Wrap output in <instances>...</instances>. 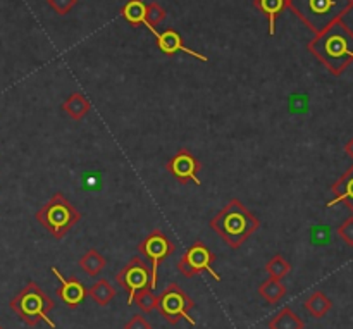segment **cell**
<instances>
[{
    "label": "cell",
    "instance_id": "cell-22",
    "mask_svg": "<svg viewBox=\"0 0 353 329\" xmlns=\"http://www.w3.org/2000/svg\"><path fill=\"white\" fill-rule=\"evenodd\" d=\"M265 271H268L269 278L283 279L290 275V271H292V264H290L283 255H274V257L265 264Z\"/></svg>",
    "mask_w": 353,
    "mask_h": 329
},
{
    "label": "cell",
    "instance_id": "cell-18",
    "mask_svg": "<svg viewBox=\"0 0 353 329\" xmlns=\"http://www.w3.org/2000/svg\"><path fill=\"white\" fill-rule=\"evenodd\" d=\"M88 295L92 297V300L97 306L105 307L109 306L114 300V297H116V288H114L107 279H99L95 285L88 288Z\"/></svg>",
    "mask_w": 353,
    "mask_h": 329
},
{
    "label": "cell",
    "instance_id": "cell-24",
    "mask_svg": "<svg viewBox=\"0 0 353 329\" xmlns=\"http://www.w3.org/2000/svg\"><path fill=\"white\" fill-rule=\"evenodd\" d=\"M165 17V10L162 9L159 3H148L147 6V23H145V26L147 28H155L159 26V24L164 21Z\"/></svg>",
    "mask_w": 353,
    "mask_h": 329
},
{
    "label": "cell",
    "instance_id": "cell-20",
    "mask_svg": "<svg viewBox=\"0 0 353 329\" xmlns=\"http://www.w3.org/2000/svg\"><path fill=\"white\" fill-rule=\"evenodd\" d=\"M121 14L130 24H134V26L145 24L147 23V3L143 0H130L121 9Z\"/></svg>",
    "mask_w": 353,
    "mask_h": 329
},
{
    "label": "cell",
    "instance_id": "cell-5",
    "mask_svg": "<svg viewBox=\"0 0 353 329\" xmlns=\"http://www.w3.org/2000/svg\"><path fill=\"white\" fill-rule=\"evenodd\" d=\"M81 212L65 199L62 193H55L37 214L34 219L55 238L62 240L76 224L81 221Z\"/></svg>",
    "mask_w": 353,
    "mask_h": 329
},
{
    "label": "cell",
    "instance_id": "cell-15",
    "mask_svg": "<svg viewBox=\"0 0 353 329\" xmlns=\"http://www.w3.org/2000/svg\"><path fill=\"white\" fill-rule=\"evenodd\" d=\"M255 7L264 12L269 19V34H276V21L285 10L286 0H255Z\"/></svg>",
    "mask_w": 353,
    "mask_h": 329
},
{
    "label": "cell",
    "instance_id": "cell-23",
    "mask_svg": "<svg viewBox=\"0 0 353 329\" xmlns=\"http://www.w3.org/2000/svg\"><path fill=\"white\" fill-rule=\"evenodd\" d=\"M133 302L137 303V306L140 307V309L143 310V312L148 314V312H154V310L157 309L159 297L155 295L154 290L145 288V290H141V292H138L137 295H134Z\"/></svg>",
    "mask_w": 353,
    "mask_h": 329
},
{
    "label": "cell",
    "instance_id": "cell-11",
    "mask_svg": "<svg viewBox=\"0 0 353 329\" xmlns=\"http://www.w3.org/2000/svg\"><path fill=\"white\" fill-rule=\"evenodd\" d=\"M148 30L152 31V34L155 37V41H157V47L161 48L162 52H164L165 55H169V57H172V55H176L178 52H183V54H188L192 55V57L199 59V61L202 62H207L209 59L205 57V55L199 54V52L192 50V48L186 47L185 43H183V38L181 34L178 33V31L174 30H165V31H157L155 28H148Z\"/></svg>",
    "mask_w": 353,
    "mask_h": 329
},
{
    "label": "cell",
    "instance_id": "cell-26",
    "mask_svg": "<svg viewBox=\"0 0 353 329\" xmlns=\"http://www.w3.org/2000/svg\"><path fill=\"white\" fill-rule=\"evenodd\" d=\"M78 3V0H48V6L59 14V16H64L68 14L72 7Z\"/></svg>",
    "mask_w": 353,
    "mask_h": 329
},
{
    "label": "cell",
    "instance_id": "cell-7",
    "mask_svg": "<svg viewBox=\"0 0 353 329\" xmlns=\"http://www.w3.org/2000/svg\"><path fill=\"white\" fill-rule=\"evenodd\" d=\"M176 250L174 243L168 238V235L161 230H154L140 241L138 245V252L143 255L145 259L150 264V288L155 290L157 286V269L161 266V262H164L169 255H172V252Z\"/></svg>",
    "mask_w": 353,
    "mask_h": 329
},
{
    "label": "cell",
    "instance_id": "cell-3",
    "mask_svg": "<svg viewBox=\"0 0 353 329\" xmlns=\"http://www.w3.org/2000/svg\"><path fill=\"white\" fill-rule=\"evenodd\" d=\"M286 6L317 34L340 21L353 7V0H286Z\"/></svg>",
    "mask_w": 353,
    "mask_h": 329
},
{
    "label": "cell",
    "instance_id": "cell-16",
    "mask_svg": "<svg viewBox=\"0 0 353 329\" xmlns=\"http://www.w3.org/2000/svg\"><path fill=\"white\" fill-rule=\"evenodd\" d=\"M269 329H305V323L290 307H285L272 317Z\"/></svg>",
    "mask_w": 353,
    "mask_h": 329
},
{
    "label": "cell",
    "instance_id": "cell-17",
    "mask_svg": "<svg viewBox=\"0 0 353 329\" xmlns=\"http://www.w3.org/2000/svg\"><path fill=\"white\" fill-rule=\"evenodd\" d=\"M303 306H305L307 312H309L310 316L316 317V319H323V317L331 310L333 302H331L323 292H314L312 295L305 300Z\"/></svg>",
    "mask_w": 353,
    "mask_h": 329
},
{
    "label": "cell",
    "instance_id": "cell-21",
    "mask_svg": "<svg viewBox=\"0 0 353 329\" xmlns=\"http://www.w3.org/2000/svg\"><path fill=\"white\" fill-rule=\"evenodd\" d=\"M78 264H79V268L86 272V275L99 276L100 271L105 268L107 261L99 250H95V248H90V250L86 252L81 259H79Z\"/></svg>",
    "mask_w": 353,
    "mask_h": 329
},
{
    "label": "cell",
    "instance_id": "cell-6",
    "mask_svg": "<svg viewBox=\"0 0 353 329\" xmlns=\"http://www.w3.org/2000/svg\"><path fill=\"white\" fill-rule=\"evenodd\" d=\"M195 307L193 299H190L185 292L181 290V286L171 283L168 288L162 292V295L159 297V312L161 316L168 321L169 324H178L181 319L188 321L192 326H195V321L190 317V309Z\"/></svg>",
    "mask_w": 353,
    "mask_h": 329
},
{
    "label": "cell",
    "instance_id": "cell-1",
    "mask_svg": "<svg viewBox=\"0 0 353 329\" xmlns=\"http://www.w3.org/2000/svg\"><path fill=\"white\" fill-rule=\"evenodd\" d=\"M309 52L326 66L331 74H343L353 62V31L341 19L334 21L316 34L309 43Z\"/></svg>",
    "mask_w": 353,
    "mask_h": 329
},
{
    "label": "cell",
    "instance_id": "cell-27",
    "mask_svg": "<svg viewBox=\"0 0 353 329\" xmlns=\"http://www.w3.org/2000/svg\"><path fill=\"white\" fill-rule=\"evenodd\" d=\"M124 329H152V324L145 319L141 314H134L131 319L124 324Z\"/></svg>",
    "mask_w": 353,
    "mask_h": 329
},
{
    "label": "cell",
    "instance_id": "cell-2",
    "mask_svg": "<svg viewBox=\"0 0 353 329\" xmlns=\"http://www.w3.org/2000/svg\"><path fill=\"white\" fill-rule=\"evenodd\" d=\"M210 228L236 250L261 228V221L240 200H231L221 212L212 217Z\"/></svg>",
    "mask_w": 353,
    "mask_h": 329
},
{
    "label": "cell",
    "instance_id": "cell-10",
    "mask_svg": "<svg viewBox=\"0 0 353 329\" xmlns=\"http://www.w3.org/2000/svg\"><path fill=\"white\" fill-rule=\"evenodd\" d=\"M200 169H202V164H200L199 159L188 148H179L174 154V157L168 162V171L181 185H186L190 181H193L195 185H200Z\"/></svg>",
    "mask_w": 353,
    "mask_h": 329
},
{
    "label": "cell",
    "instance_id": "cell-29",
    "mask_svg": "<svg viewBox=\"0 0 353 329\" xmlns=\"http://www.w3.org/2000/svg\"><path fill=\"white\" fill-rule=\"evenodd\" d=\"M0 329H6V328H3V326H0Z\"/></svg>",
    "mask_w": 353,
    "mask_h": 329
},
{
    "label": "cell",
    "instance_id": "cell-25",
    "mask_svg": "<svg viewBox=\"0 0 353 329\" xmlns=\"http://www.w3.org/2000/svg\"><path fill=\"white\" fill-rule=\"evenodd\" d=\"M338 237H340L348 247H353V216L345 219L343 223L338 226Z\"/></svg>",
    "mask_w": 353,
    "mask_h": 329
},
{
    "label": "cell",
    "instance_id": "cell-9",
    "mask_svg": "<svg viewBox=\"0 0 353 329\" xmlns=\"http://www.w3.org/2000/svg\"><path fill=\"white\" fill-rule=\"evenodd\" d=\"M150 266L141 261L140 257H133L117 272V285L128 292V306H133V299L138 292H141L145 288H150Z\"/></svg>",
    "mask_w": 353,
    "mask_h": 329
},
{
    "label": "cell",
    "instance_id": "cell-13",
    "mask_svg": "<svg viewBox=\"0 0 353 329\" xmlns=\"http://www.w3.org/2000/svg\"><path fill=\"white\" fill-rule=\"evenodd\" d=\"M334 199L327 202V207H333L336 203H345L348 210L353 214V166L345 175L338 178V181L331 186Z\"/></svg>",
    "mask_w": 353,
    "mask_h": 329
},
{
    "label": "cell",
    "instance_id": "cell-8",
    "mask_svg": "<svg viewBox=\"0 0 353 329\" xmlns=\"http://www.w3.org/2000/svg\"><path fill=\"white\" fill-rule=\"evenodd\" d=\"M214 261H216L214 252L210 250L203 241H195V243L183 254V257L179 259L178 269L183 276H186V278H193V276L200 275V272H209V275L212 276V279H216V281L219 283L221 276L212 269Z\"/></svg>",
    "mask_w": 353,
    "mask_h": 329
},
{
    "label": "cell",
    "instance_id": "cell-12",
    "mask_svg": "<svg viewBox=\"0 0 353 329\" xmlns=\"http://www.w3.org/2000/svg\"><path fill=\"white\" fill-rule=\"evenodd\" d=\"M52 272L61 281V288L57 290V297L62 300V303L65 307H69V309H76V307L81 306L86 297H88L86 286L76 278H64L57 268H52Z\"/></svg>",
    "mask_w": 353,
    "mask_h": 329
},
{
    "label": "cell",
    "instance_id": "cell-28",
    "mask_svg": "<svg viewBox=\"0 0 353 329\" xmlns=\"http://www.w3.org/2000/svg\"><path fill=\"white\" fill-rule=\"evenodd\" d=\"M345 152H347V154L350 155V157L353 159V138H352L350 141H348L347 145H345Z\"/></svg>",
    "mask_w": 353,
    "mask_h": 329
},
{
    "label": "cell",
    "instance_id": "cell-19",
    "mask_svg": "<svg viewBox=\"0 0 353 329\" xmlns=\"http://www.w3.org/2000/svg\"><path fill=\"white\" fill-rule=\"evenodd\" d=\"M259 295L268 303H278L286 295V286L283 285L281 279L269 278L259 286Z\"/></svg>",
    "mask_w": 353,
    "mask_h": 329
},
{
    "label": "cell",
    "instance_id": "cell-14",
    "mask_svg": "<svg viewBox=\"0 0 353 329\" xmlns=\"http://www.w3.org/2000/svg\"><path fill=\"white\" fill-rule=\"evenodd\" d=\"M90 109H92L90 100L86 99L85 95H81V93H72V95L62 103V110L74 121L83 119V117L90 112Z\"/></svg>",
    "mask_w": 353,
    "mask_h": 329
},
{
    "label": "cell",
    "instance_id": "cell-4",
    "mask_svg": "<svg viewBox=\"0 0 353 329\" xmlns=\"http://www.w3.org/2000/svg\"><path fill=\"white\" fill-rule=\"evenodd\" d=\"M10 309L17 314L21 321L28 326L34 328L45 321L52 329L55 323L48 317V312L55 309V303L34 281H30L9 303Z\"/></svg>",
    "mask_w": 353,
    "mask_h": 329
}]
</instances>
